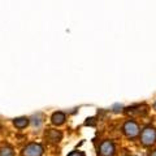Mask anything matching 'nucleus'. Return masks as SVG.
Here are the masks:
<instances>
[{"mask_svg":"<svg viewBox=\"0 0 156 156\" xmlns=\"http://www.w3.org/2000/svg\"><path fill=\"white\" fill-rule=\"evenodd\" d=\"M122 131H124V134L128 136V138L133 139V138H135V136H138V134H139V126H138V124H136L135 121L128 120L122 126Z\"/></svg>","mask_w":156,"mask_h":156,"instance_id":"3","label":"nucleus"},{"mask_svg":"<svg viewBox=\"0 0 156 156\" xmlns=\"http://www.w3.org/2000/svg\"><path fill=\"white\" fill-rule=\"evenodd\" d=\"M44 152L42 144L39 143H29L26 147H23L21 151V156H42Z\"/></svg>","mask_w":156,"mask_h":156,"instance_id":"2","label":"nucleus"},{"mask_svg":"<svg viewBox=\"0 0 156 156\" xmlns=\"http://www.w3.org/2000/svg\"><path fill=\"white\" fill-rule=\"evenodd\" d=\"M125 112L130 116H146L148 112V107L147 105H133V107H129V108H126Z\"/></svg>","mask_w":156,"mask_h":156,"instance_id":"6","label":"nucleus"},{"mask_svg":"<svg viewBox=\"0 0 156 156\" xmlns=\"http://www.w3.org/2000/svg\"><path fill=\"white\" fill-rule=\"evenodd\" d=\"M148 156H156V150L151 151V152H150V155H148Z\"/></svg>","mask_w":156,"mask_h":156,"instance_id":"11","label":"nucleus"},{"mask_svg":"<svg viewBox=\"0 0 156 156\" xmlns=\"http://www.w3.org/2000/svg\"><path fill=\"white\" fill-rule=\"evenodd\" d=\"M13 125L16 126L17 129H25L29 125V119L27 117H18V119H14Z\"/></svg>","mask_w":156,"mask_h":156,"instance_id":"8","label":"nucleus"},{"mask_svg":"<svg viewBox=\"0 0 156 156\" xmlns=\"http://www.w3.org/2000/svg\"><path fill=\"white\" fill-rule=\"evenodd\" d=\"M140 143L144 147H151L156 143V129L154 126H146L140 133Z\"/></svg>","mask_w":156,"mask_h":156,"instance_id":"1","label":"nucleus"},{"mask_svg":"<svg viewBox=\"0 0 156 156\" xmlns=\"http://www.w3.org/2000/svg\"><path fill=\"white\" fill-rule=\"evenodd\" d=\"M0 156H14V151L11 146H5L0 150Z\"/></svg>","mask_w":156,"mask_h":156,"instance_id":"9","label":"nucleus"},{"mask_svg":"<svg viewBox=\"0 0 156 156\" xmlns=\"http://www.w3.org/2000/svg\"><path fill=\"white\" fill-rule=\"evenodd\" d=\"M44 138L48 143L57 144L62 139V133L60 130H56V129H48L44 134Z\"/></svg>","mask_w":156,"mask_h":156,"instance_id":"5","label":"nucleus"},{"mask_svg":"<svg viewBox=\"0 0 156 156\" xmlns=\"http://www.w3.org/2000/svg\"><path fill=\"white\" fill-rule=\"evenodd\" d=\"M116 154V147L115 143L111 142V140H103L99 146V151H98V155L99 156H115Z\"/></svg>","mask_w":156,"mask_h":156,"instance_id":"4","label":"nucleus"},{"mask_svg":"<svg viewBox=\"0 0 156 156\" xmlns=\"http://www.w3.org/2000/svg\"><path fill=\"white\" fill-rule=\"evenodd\" d=\"M65 120H66V116L62 112H55L51 116V122L56 126H61L62 124H65Z\"/></svg>","mask_w":156,"mask_h":156,"instance_id":"7","label":"nucleus"},{"mask_svg":"<svg viewBox=\"0 0 156 156\" xmlns=\"http://www.w3.org/2000/svg\"><path fill=\"white\" fill-rule=\"evenodd\" d=\"M154 108L156 109V101H155V104H154Z\"/></svg>","mask_w":156,"mask_h":156,"instance_id":"12","label":"nucleus"},{"mask_svg":"<svg viewBox=\"0 0 156 156\" xmlns=\"http://www.w3.org/2000/svg\"><path fill=\"white\" fill-rule=\"evenodd\" d=\"M68 156H86V155L82 152V151H72V152Z\"/></svg>","mask_w":156,"mask_h":156,"instance_id":"10","label":"nucleus"}]
</instances>
